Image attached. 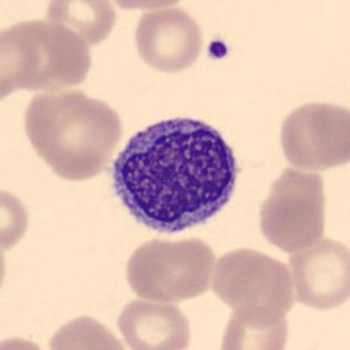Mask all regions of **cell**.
<instances>
[{
    "mask_svg": "<svg viewBox=\"0 0 350 350\" xmlns=\"http://www.w3.org/2000/svg\"><path fill=\"white\" fill-rule=\"evenodd\" d=\"M51 349H123L102 324L88 317L76 319L53 336Z\"/></svg>",
    "mask_w": 350,
    "mask_h": 350,
    "instance_id": "obj_12",
    "label": "cell"
},
{
    "mask_svg": "<svg viewBox=\"0 0 350 350\" xmlns=\"http://www.w3.org/2000/svg\"><path fill=\"white\" fill-rule=\"evenodd\" d=\"M48 20L72 28L86 40L88 46H95L111 33L116 23V11L111 2H51Z\"/></svg>",
    "mask_w": 350,
    "mask_h": 350,
    "instance_id": "obj_11",
    "label": "cell"
},
{
    "mask_svg": "<svg viewBox=\"0 0 350 350\" xmlns=\"http://www.w3.org/2000/svg\"><path fill=\"white\" fill-rule=\"evenodd\" d=\"M237 175L223 135L187 118L135 133L112 163L118 198L137 223L161 233L207 223L231 200Z\"/></svg>",
    "mask_w": 350,
    "mask_h": 350,
    "instance_id": "obj_1",
    "label": "cell"
},
{
    "mask_svg": "<svg viewBox=\"0 0 350 350\" xmlns=\"http://www.w3.org/2000/svg\"><path fill=\"white\" fill-rule=\"evenodd\" d=\"M324 184L321 175L286 168L261 205L265 239L284 252H298L324 235Z\"/></svg>",
    "mask_w": 350,
    "mask_h": 350,
    "instance_id": "obj_6",
    "label": "cell"
},
{
    "mask_svg": "<svg viewBox=\"0 0 350 350\" xmlns=\"http://www.w3.org/2000/svg\"><path fill=\"white\" fill-rule=\"evenodd\" d=\"M214 267V251L202 240H151L133 252L126 273L139 298L177 303L207 293Z\"/></svg>",
    "mask_w": 350,
    "mask_h": 350,
    "instance_id": "obj_5",
    "label": "cell"
},
{
    "mask_svg": "<svg viewBox=\"0 0 350 350\" xmlns=\"http://www.w3.org/2000/svg\"><path fill=\"white\" fill-rule=\"evenodd\" d=\"M212 289L233 310L223 349H284L286 315L295 305L293 279L284 262L237 249L217 259Z\"/></svg>",
    "mask_w": 350,
    "mask_h": 350,
    "instance_id": "obj_3",
    "label": "cell"
},
{
    "mask_svg": "<svg viewBox=\"0 0 350 350\" xmlns=\"http://www.w3.org/2000/svg\"><path fill=\"white\" fill-rule=\"evenodd\" d=\"M135 40L142 60L161 72L193 67L203 49L198 23L177 8L146 12L137 25Z\"/></svg>",
    "mask_w": 350,
    "mask_h": 350,
    "instance_id": "obj_9",
    "label": "cell"
},
{
    "mask_svg": "<svg viewBox=\"0 0 350 350\" xmlns=\"http://www.w3.org/2000/svg\"><path fill=\"white\" fill-rule=\"evenodd\" d=\"M25 130L42 161L67 180L102 174L123 133L118 112L83 92L36 95L25 114Z\"/></svg>",
    "mask_w": 350,
    "mask_h": 350,
    "instance_id": "obj_2",
    "label": "cell"
},
{
    "mask_svg": "<svg viewBox=\"0 0 350 350\" xmlns=\"http://www.w3.org/2000/svg\"><path fill=\"white\" fill-rule=\"evenodd\" d=\"M296 301L317 310H329L347 303L350 295L349 247L321 239L289 259Z\"/></svg>",
    "mask_w": 350,
    "mask_h": 350,
    "instance_id": "obj_8",
    "label": "cell"
},
{
    "mask_svg": "<svg viewBox=\"0 0 350 350\" xmlns=\"http://www.w3.org/2000/svg\"><path fill=\"white\" fill-rule=\"evenodd\" d=\"M118 326L124 342L133 350H183L191 338L183 310L151 299L128 303Z\"/></svg>",
    "mask_w": 350,
    "mask_h": 350,
    "instance_id": "obj_10",
    "label": "cell"
},
{
    "mask_svg": "<svg viewBox=\"0 0 350 350\" xmlns=\"http://www.w3.org/2000/svg\"><path fill=\"white\" fill-rule=\"evenodd\" d=\"M284 156L293 167L324 172L350 159L349 109L308 104L287 116L282 124Z\"/></svg>",
    "mask_w": 350,
    "mask_h": 350,
    "instance_id": "obj_7",
    "label": "cell"
},
{
    "mask_svg": "<svg viewBox=\"0 0 350 350\" xmlns=\"http://www.w3.org/2000/svg\"><path fill=\"white\" fill-rule=\"evenodd\" d=\"M92 65L90 46L72 28L49 20L12 25L0 36V92H60L77 86Z\"/></svg>",
    "mask_w": 350,
    "mask_h": 350,
    "instance_id": "obj_4",
    "label": "cell"
}]
</instances>
